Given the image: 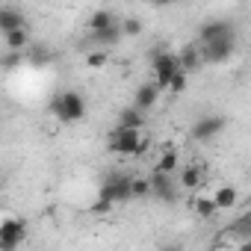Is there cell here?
I'll use <instances>...</instances> for the list:
<instances>
[{"mask_svg":"<svg viewBox=\"0 0 251 251\" xmlns=\"http://www.w3.org/2000/svg\"><path fill=\"white\" fill-rule=\"evenodd\" d=\"M106 62H109V50L106 48H98V50H89L86 53V68H92V71L103 68Z\"/></svg>","mask_w":251,"mask_h":251,"instance_id":"obj_22","label":"cell"},{"mask_svg":"<svg viewBox=\"0 0 251 251\" xmlns=\"http://www.w3.org/2000/svg\"><path fill=\"white\" fill-rule=\"evenodd\" d=\"M118 127H133V130H142L145 127V112L136 109V106H127L118 112Z\"/></svg>","mask_w":251,"mask_h":251,"instance_id":"obj_14","label":"cell"},{"mask_svg":"<svg viewBox=\"0 0 251 251\" xmlns=\"http://www.w3.org/2000/svg\"><path fill=\"white\" fill-rule=\"evenodd\" d=\"M198 53H201V62H207V65H225V62H230L233 53H236V39L204 42V45H198Z\"/></svg>","mask_w":251,"mask_h":251,"instance_id":"obj_3","label":"cell"},{"mask_svg":"<svg viewBox=\"0 0 251 251\" xmlns=\"http://www.w3.org/2000/svg\"><path fill=\"white\" fill-rule=\"evenodd\" d=\"M130 195L133 198H148L151 195V180L148 177H130Z\"/></svg>","mask_w":251,"mask_h":251,"instance_id":"obj_23","label":"cell"},{"mask_svg":"<svg viewBox=\"0 0 251 251\" xmlns=\"http://www.w3.org/2000/svg\"><path fill=\"white\" fill-rule=\"evenodd\" d=\"M216 39H236V27L233 21L227 18H216V21H207L198 27V45L204 42H216Z\"/></svg>","mask_w":251,"mask_h":251,"instance_id":"obj_7","label":"cell"},{"mask_svg":"<svg viewBox=\"0 0 251 251\" xmlns=\"http://www.w3.org/2000/svg\"><path fill=\"white\" fill-rule=\"evenodd\" d=\"M3 42H6V50H24V48L30 45V30H27V24H24V27H15V30H9V33H3Z\"/></svg>","mask_w":251,"mask_h":251,"instance_id":"obj_15","label":"cell"},{"mask_svg":"<svg viewBox=\"0 0 251 251\" xmlns=\"http://www.w3.org/2000/svg\"><path fill=\"white\" fill-rule=\"evenodd\" d=\"M109 24H115V15H112L109 9H98V12H92V18H89V33H92V30H103V27H109Z\"/></svg>","mask_w":251,"mask_h":251,"instance_id":"obj_21","label":"cell"},{"mask_svg":"<svg viewBox=\"0 0 251 251\" xmlns=\"http://www.w3.org/2000/svg\"><path fill=\"white\" fill-rule=\"evenodd\" d=\"M106 145L112 154H121V157H139L148 151V139L142 136V130H133V127H115Z\"/></svg>","mask_w":251,"mask_h":251,"instance_id":"obj_1","label":"cell"},{"mask_svg":"<svg viewBox=\"0 0 251 251\" xmlns=\"http://www.w3.org/2000/svg\"><path fill=\"white\" fill-rule=\"evenodd\" d=\"M109 210H112V204H109L106 198H100V195H98V201L92 204V213H95V216H103V213H109Z\"/></svg>","mask_w":251,"mask_h":251,"instance_id":"obj_26","label":"cell"},{"mask_svg":"<svg viewBox=\"0 0 251 251\" xmlns=\"http://www.w3.org/2000/svg\"><path fill=\"white\" fill-rule=\"evenodd\" d=\"M186 80H189V74L177 65V68L172 71V77L166 80V89H163V92H169V95H180V92L186 89Z\"/></svg>","mask_w":251,"mask_h":251,"instance_id":"obj_19","label":"cell"},{"mask_svg":"<svg viewBox=\"0 0 251 251\" xmlns=\"http://www.w3.org/2000/svg\"><path fill=\"white\" fill-rule=\"evenodd\" d=\"M118 42H121V27H118V21L109 24V27H103V30H92V33H89V45H98V48H112V45H118Z\"/></svg>","mask_w":251,"mask_h":251,"instance_id":"obj_12","label":"cell"},{"mask_svg":"<svg viewBox=\"0 0 251 251\" xmlns=\"http://www.w3.org/2000/svg\"><path fill=\"white\" fill-rule=\"evenodd\" d=\"M204 177H207V172L201 169V166H183V169H177V183H180V189H189V192H195V189H201L204 186Z\"/></svg>","mask_w":251,"mask_h":251,"instance_id":"obj_11","label":"cell"},{"mask_svg":"<svg viewBox=\"0 0 251 251\" xmlns=\"http://www.w3.org/2000/svg\"><path fill=\"white\" fill-rule=\"evenodd\" d=\"M151 3H157V6H169V3H175V0H151Z\"/></svg>","mask_w":251,"mask_h":251,"instance_id":"obj_28","label":"cell"},{"mask_svg":"<svg viewBox=\"0 0 251 251\" xmlns=\"http://www.w3.org/2000/svg\"><path fill=\"white\" fill-rule=\"evenodd\" d=\"M160 86L151 80V83H142L139 89H136V95H133V106L136 109H142V112H148L151 106H157V100H160Z\"/></svg>","mask_w":251,"mask_h":251,"instance_id":"obj_10","label":"cell"},{"mask_svg":"<svg viewBox=\"0 0 251 251\" xmlns=\"http://www.w3.org/2000/svg\"><path fill=\"white\" fill-rule=\"evenodd\" d=\"M24 24H27V18H24L21 9H15V6H0V33H9V30L24 27Z\"/></svg>","mask_w":251,"mask_h":251,"instance_id":"obj_13","label":"cell"},{"mask_svg":"<svg viewBox=\"0 0 251 251\" xmlns=\"http://www.w3.org/2000/svg\"><path fill=\"white\" fill-rule=\"evenodd\" d=\"M180 169V157H177V151H166L160 160H157V166H154V172H163V175H175Z\"/></svg>","mask_w":251,"mask_h":251,"instance_id":"obj_20","label":"cell"},{"mask_svg":"<svg viewBox=\"0 0 251 251\" xmlns=\"http://www.w3.org/2000/svg\"><path fill=\"white\" fill-rule=\"evenodd\" d=\"M151 195L157 198V201H175V195H177V180L172 177V175H163V172H154L151 177Z\"/></svg>","mask_w":251,"mask_h":251,"instance_id":"obj_9","label":"cell"},{"mask_svg":"<svg viewBox=\"0 0 251 251\" xmlns=\"http://www.w3.org/2000/svg\"><path fill=\"white\" fill-rule=\"evenodd\" d=\"M118 27H121V39H133V36H139V33H142V21H136V18L121 21Z\"/></svg>","mask_w":251,"mask_h":251,"instance_id":"obj_24","label":"cell"},{"mask_svg":"<svg viewBox=\"0 0 251 251\" xmlns=\"http://www.w3.org/2000/svg\"><path fill=\"white\" fill-rule=\"evenodd\" d=\"M98 195L106 198L112 207H115V204L133 201V195H130V177H127V175H109V177L100 183V192H98Z\"/></svg>","mask_w":251,"mask_h":251,"instance_id":"obj_4","label":"cell"},{"mask_svg":"<svg viewBox=\"0 0 251 251\" xmlns=\"http://www.w3.org/2000/svg\"><path fill=\"white\" fill-rule=\"evenodd\" d=\"M225 127H227L225 115H201V118L192 124V139H195V142H213Z\"/></svg>","mask_w":251,"mask_h":251,"instance_id":"obj_6","label":"cell"},{"mask_svg":"<svg viewBox=\"0 0 251 251\" xmlns=\"http://www.w3.org/2000/svg\"><path fill=\"white\" fill-rule=\"evenodd\" d=\"M177 56V65L189 74V71H195L198 65H201V53H198V48H186V50H180V53H175Z\"/></svg>","mask_w":251,"mask_h":251,"instance_id":"obj_18","label":"cell"},{"mask_svg":"<svg viewBox=\"0 0 251 251\" xmlns=\"http://www.w3.org/2000/svg\"><path fill=\"white\" fill-rule=\"evenodd\" d=\"M27 242V222L24 219H3L0 222V248L15 251Z\"/></svg>","mask_w":251,"mask_h":251,"instance_id":"obj_5","label":"cell"},{"mask_svg":"<svg viewBox=\"0 0 251 251\" xmlns=\"http://www.w3.org/2000/svg\"><path fill=\"white\" fill-rule=\"evenodd\" d=\"M50 109H53V115L62 124H77V121L86 118V100H83L80 92H71V89L62 92V95H56L53 103H50Z\"/></svg>","mask_w":251,"mask_h":251,"instance_id":"obj_2","label":"cell"},{"mask_svg":"<svg viewBox=\"0 0 251 251\" xmlns=\"http://www.w3.org/2000/svg\"><path fill=\"white\" fill-rule=\"evenodd\" d=\"M175 68H177V56H175V53H169V50L154 53V59H151V71H154V83L160 86V92L166 89V80L172 77Z\"/></svg>","mask_w":251,"mask_h":251,"instance_id":"obj_8","label":"cell"},{"mask_svg":"<svg viewBox=\"0 0 251 251\" xmlns=\"http://www.w3.org/2000/svg\"><path fill=\"white\" fill-rule=\"evenodd\" d=\"M213 201H216V207H219V210H233V207H236V201H239V192H236L233 186H219V189H216V195H213Z\"/></svg>","mask_w":251,"mask_h":251,"instance_id":"obj_17","label":"cell"},{"mask_svg":"<svg viewBox=\"0 0 251 251\" xmlns=\"http://www.w3.org/2000/svg\"><path fill=\"white\" fill-rule=\"evenodd\" d=\"M192 213H195L198 219H213V216L219 213V207H216L213 195H195V198H192Z\"/></svg>","mask_w":251,"mask_h":251,"instance_id":"obj_16","label":"cell"},{"mask_svg":"<svg viewBox=\"0 0 251 251\" xmlns=\"http://www.w3.org/2000/svg\"><path fill=\"white\" fill-rule=\"evenodd\" d=\"M33 62H36V65H48V62H50V50H48V48H39V50L33 53Z\"/></svg>","mask_w":251,"mask_h":251,"instance_id":"obj_27","label":"cell"},{"mask_svg":"<svg viewBox=\"0 0 251 251\" xmlns=\"http://www.w3.org/2000/svg\"><path fill=\"white\" fill-rule=\"evenodd\" d=\"M24 62V50H6V56L0 59V65L3 68H18Z\"/></svg>","mask_w":251,"mask_h":251,"instance_id":"obj_25","label":"cell"}]
</instances>
